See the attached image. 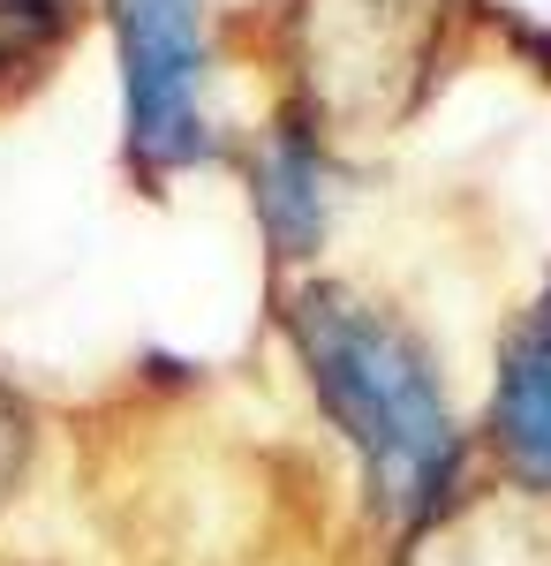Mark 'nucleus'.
I'll use <instances>...</instances> for the list:
<instances>
[{
    "label": "nucleus",
    "instance_id": "nucleus-1",
    "mask_svg": "<svg viewBox=\"0 0 551 566\" xmlns=\"http://www.w3.org/2000/svg\"><path fill=\"white\" fill-rule=\"evenodd\" d=\"M288 333L310 370V392L355 438L378 506L393 522L430 514L454 483L461 438H454V408L438 392L424 340L378 303H363L355 287H302L288 310Z\"/></svg>",
    "mask_w": 551,
    "mask_h": 566
},
{
    "label": "nucleus",
    "instance_id": "nucleus-2",
    "mask_svg": "<svg viewBox=\"0 0 551 566\" xmlns=\"http://www.w3.org/2000/svg\"><path fill=\"white\" fill-rule=\"evenodd\" d=\"M128 98V159L144 175H174L212 159L205 129V0H114Z\"/></svg>",
    "mask_w": 551,
    "mask_h": 566
},
{
    "label": "nucleus",
    "instance_id": "nucleus-3",
    "mask_svg": "<svg viewBox=\"0 0 551 566\" xmlns=\"http://www.w3.org/2000/svg\"><path fill=\"white\" fill-rule=\"evenodd\" d=\"M491 423H499V446L513 453V469L551 483V280H544V295L521 310V325L507 340Z\"/></svg>",
    "mask_w": 551,
    "mask_h": 566
},
{
    "label": "nucleus",
    "instance_id": "nucleus-4",
    "mask_svg": "<svg viewBox=\"0 0 551 566\" xmlns=\"http://www.w3.org/2000/svg\"><path fill=\"white\" fill-rule=\"evenodd\" d=\"M257 212L272 227L280 258H302V250L325 234V167H318V151H310L302 136H280V144H272V159H264V175H257Z\"/></svg>",
    "mask_w": 551,
    "mask_h": 566
},
{
    "label": "nucleus",
    "instance_id": "nucleus-5",
    "mask_svg": "<svg viewBox=\"0 0 551 566\" xmlns=\"http://www.w3.org/2000/svg\"><path fill=\"white\" fill-rule=\"evenodd\" d=\"M69 39V0H0V76L31 69Z\"/></svg>",
    "mask_w": 551,
    "mask_h": 566
},
{
    "label": "nucleus",
    "instance_id": "nucleus-6",
    "mask_svg": "<svg viewBox=\"0 0 551 566\" xmlns=\"http://www.w3.org/2000/svg\"><path fill=\"white\" fill-rule=\"evenodd\" d=\"M23 461H31V416H23V400L0 386V506H8V491L23 483Z\"/></svg>",
    "mask_w": 551,
    "mask_h": 566
}]
</instances>
